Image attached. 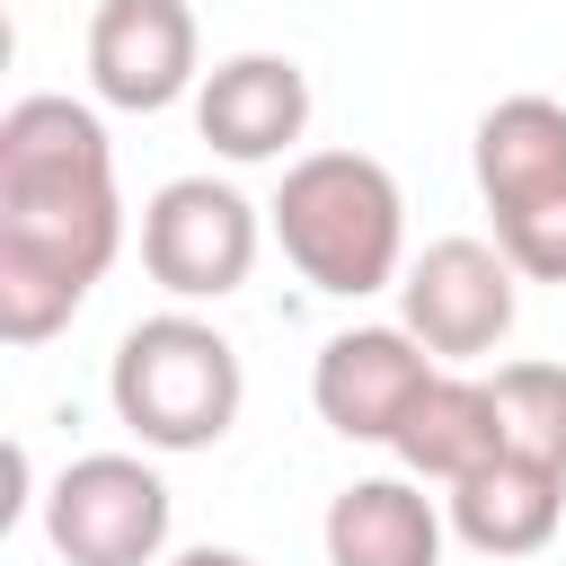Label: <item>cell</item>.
Here are the masks:
<instances>
[{
    "instance_id": "1",
    "label": "cell",
    "mask_w": 566,
    "mask_h": 566,
    "mask_svg": "<svg viewBox=\"0 0 566 566\" xmlns=\"http://www.w3.org/2000/svg\"><path fill=\"white\" fill-rule=\"evenodd\" d=\"M124 248L115 142L80 97H18L0 115V336L44 345L80 318Z\"/></svg>"
},
{
    "instance_id": "2",
    "label": "cell",
    "mask_w": 566,
    "mask_h": 566,
    "mask_svg": "<svg viewBox=\"0 0 566 566\" xmlns=\"http://www.w3.org/2000/svg\"><path fill=\"white\" fill-rule=\"evenodd\" d=\"M265 230L327 301H371L407 274V195L371 150H301L265 203Z\"/></svg>"
},
{
    "instance_id": "3",
    "label": "cell",
    "mask_w": 566,
    "mask_h": 566,
    "mask_svg": "<svg viewBox=\"0 0 566 566\" xmlns=\"http://www.w3.org/2000/svg\"><path fill=\"white\" fill-rule=\"evenodd\" d=\"M106 398H115V424L142 451H212L239 424L248 371H239V345L212 318L159 310V318L124 327V345L106 363Z\"/></svg>"
},
{
    "instance_id": "4",
    "label": "cell",
    "mask_w": 566,
    "mask_h": 566,
    "mask_svg": "<svg viewBox=\"0 0 566 566\" xmlns=\"http://www.w3.org/2000/svg\"><path fill=\"white\" fill-rule=\"evenodd\" d=\"M469 168L522 283H566V106L539 88L495 97L469 133Z\"/></svg>"
},
{
    "instance_id": "5",
    "label": "cell",
    "mask_w": 566,
    "mask_h": 566,
    "mask_svg": "<svg viewBox=\"0 0 566 566\" xmlns=\"http://www.w3.org/2000/svg\"><path fill=\"white\" fill-rule=\"evenodd\" d=\"M168 478L142 451H80L44 486V539L62 566H168Z\"/></svg>"
},
{
    "instance_id": "6",
    "label": "cell",
    "mask_w": 566,
    "mask_h": 566,
    "mask_svg": "<svg viewBox=\"0 0 566 566\" xmlns=\"http://www.w3.org/2000/svg\"><path fill=\"white\" fill-rule=\"evenodd\" d=\"M265 212L230 177H168L142 203V274L177 301H230L256 274Z\"/></svg>"
},
{
    "instance_id": "7",
    "label": "cell",
    "mask_w": 566,
    "mask_h": 566,
    "mask_svg": "<svg viewBox=\"0 0 566 566\" xmlns=\"http://www.w3.org/2000/svg\"><path fill=\"white\" fill-rule=\"evenodd\" d=\"M522 310V265L495 239H433L398 274V327L424 336L433 363H478L513 336Z\"/></svg>"
},
{
    "instance_id": "8",
    "label": "cell",
    "mask_w": 566,
    "mask_h": 566,
    "mask_svg": "<svg viewBox=\"0 0 566 566\" xmlns=\"http://www.w3.org/2000/svg\"><path fill=\"white\" fill-rule=\"evenodd\" d=\"M88 88L97 106L159 115L203 88V27L186 0H97L88 18Z\"/></svg>"
},
{
    "instance_id": "9",
    "label": "cell",
    "mask_w": 566,
    "mask_h": 566,
    "mask_svg": "<svg viewBox=\"0 0 566 566\" xmlns=\"http://www.w3.org/2000/svg\"><path fill=\"white\" fill-rule=\"evenodd\" d=\"M433 371L442 363L424 354L416 327H336L318 345V363H310V407L345 442H389Z\"/></svg>"
},
{
    "instance_id": "10",
    "label": "cell",
    "mask_w": 566,
    "mask_h": 566,
    "mask_svg": "<svg viewBox=\"0 0 566 566\" xmlns=\"http://www.w3.org/2000/svg\"><path fill=\"white\" fill-rule=\"evenodd\" d=\"M195 133L230 168H265L310 133V71L292 53H230L195 88Z\"/></svg>"
},
{
    "instance_id": "11",
    "label": "cell",
    "mask_w": 566,
    "mask_h": 566,
    "mask_svg": "<svg viewBox=\"0 0 566 566\" xmlns=\"http://www.w3.org/2000/svg\"><path fill=\"white\" fill-rule=\"evenodd\" d=\"M451 539L478 548V557H539L566 522V469L531 460V451H495L486 469H469L451 495Z\"/></svg>"
},
{
    "instance_id": "12",
    "label": "cell",
    "mask_w": 566,
    "mask_h": 566,
    "mask_svg": "<svg viewBox=\"0 0 566 566\" xmlns=\"http://www.w3.org/2000/svg\"><path fill=\"white\" fill-rule=\"evenodd\" d=\"M442 539H451V513L424 495V478H354L327 495V522H318V548L327 566H442Z\"/></svg>"
},
{
    "instance_id": "13",
    "label": "cell",
    "mask_w": 566,
    "mask_h": 566,
    "mask_svg": "<svg viewBox=\"0 0 566 566\" xmlns=\"http://www.w3.org/2000/svg\"><path fill=\"white\" fill-rule=\"evenodd\" d=\"M398 469L424 478V486H460L469 469H486L504 451V416H495V380H469V371H433L424 398L407 407V424L389 433Z\"/></svg>"
},
{
    "instance_id": "14",
    "label": "cell",
    "mask_w": 566,
    "mask_h": 566,
    "mask_svg": "<svg viewBox=\"0 0 566 566\" xmlns=\"http://www.w3.org/2000/svg\"><path fill=\"white\" fill-rule=\"evenodd\" d=\"M495 416H504V451H531V460L566 469V363H504L495 371Z\"/></svg>"
},
{
    "instance_id": "15",
    "label": "cell",
    "mask_w": 566,
    "mask_h": 566,
    "mask_svg": "<svg viewBox=\"0 0 566 566\" xmlns=\"http://www.w3.org/2000/svg\"><path fill=\"white\" fill-rule=\"evenodd\" d=\"M168 566H256L248 548H186V557H168Z\"/></svg>"
}]
</instances>
